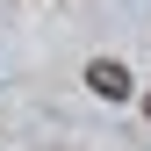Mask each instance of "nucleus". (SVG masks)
Returning a JSON list of instances; mask_svg holds the SVG:
<instances>
[{"instance_id": "2", "label": "nucleus", "mask_w": 151, "mask_h": 151, "mask_svg": "<svg viewBox=\"0 0 151 151\" xmlns=\"http://www.w3.org/2000/svg\"><path fill=\"white\" fill-rule=\"evenodd\" d=\"M144 115H151V93H144Z\"/></svg>"}, {"instance_id": "1", "label": "nucleus", "mask_w": 151, "mask_h": 151, "mask_svg": "<svg viewBox=\"0 0 151 151\" xmlns=\"http://www.w3.org/2000/svg\"><path fill=\"white\" fill-rule=\"evenodd\" d=\"M86 86L101 93V101H129V65H115V58H93V65H86Z\"/></svg>"}]
</instances>
